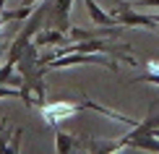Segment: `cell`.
<instances>
[{
  "label": "cell",
  "mask_w": 159,
  "mask_h": 154,
  "mask_svg": "<svg viewBox=\"0 0 159 154\" xmlns=\"http://www.w3.org/2000/svg\"><path fill=\"white\" fill-rule=\"evenodd\" d=\"M50 0H44V3H39L34 11H31V16L26 18V26L21 31H18L16 34V39H13L11 42V47H8V52H5V55H8V60H13V63H16L18 58H21V52L26 50V44H31L34 42V34L39 29H42L44 24H47V16H50Z\"/></svg>",
  "instance_id": "6da1fadb"
},
{
  "label": "cell",
  "mask_w": 159,
  "mask_h": 154,
  "mask_svg": "<svg viewBox=\"0 0 159 154\" xmlns=\"http://www.w3.org/2000/svg\"><path fill=\"white\" fill-rule=\"evenodd\" d=\"M70 65H102V68H110L115 73L120 71L115 60L104 58V52H102V55H99V52H70V55L52 58L50 63L42 65V68H44V73H47V71H57V68H70Z\"/></svg>",
  "instance_id": "7a4b0ae2"
},
{
  "label": "cell",
  "mask_w": 159,
  "mask_h": 154,
  "mask_svg": "<svg viewBox=\"0 0 159 154\" xmlns=\"http://www.w3.org/2000/svg\"><path fill=\"white\" fill-rule=\"evenodd\" d=\"M84 110V102H70V99H57V102H44L39 107L47 125H60V120H68Z\"/></svg>",
  "instance_id": "3957f363"
},
{
  "label": "cell",
  "mask_w": 159,
  "mask_h": 154,
  "mask_svg": "<svg viewBox=\"0 0 159 154\" xmlns=\"http://www.w3.org/2000/svg\"><path fill=\"white\" fill-rule=\"evenodd\" d=\"M112 16L117 18L120 26H128V29H159L154 16H149V13H138V8H130V5H123V3L115 5Z\"/></svg>",
  "instance_id": "277c9868"
},
{
  "label": "cell",
  "mask_w": 159,
  "mask_h": 154,
  "mask_svg": "<svg viewBox=\"0 0 159 154\" xmlns=\"http://www.w3.org/2000/svg\"><path fill=\"white\" fill-rule=\"evenodd\" d=\"M21 128L11 131L8 128V118L0 120V154H16L21 152Z\"/></svg>",
  "instance_id": "5b68a950"
},
{
  "label": "cell",
  "mask_w": 159,
  "mask_h": 154,
  "mask_svg": "<svg viewBox=\"0 0 159 154\" xmlns=\"http://www.w3.org/2000/svg\"><path fill=\"white\" fill-rule=\"evenodd\" d=\"M34 44H39V47H60V44H68V34L60 31V29H55V26L39 29L34 34Z\"/></svg>",
  "instance_id": "8992f818"
},
{
  "label": "cell",
  "mask_w": 159,
  "mask_h": 154,
  "mask_svg": "<svg viewBox=\"0 0 159 154\" xmlns=\"http://www.w3.org/2000/svg\"><path fill=\"white\" fill-rule=\"evenodd\" d=\"M84 5H86V13L91 16V21H94L97 26H120V24H117V18L112 16V13H107V11L99 8L97 0H84Z\"/></svg>",
  "instance_id": "52a82bcc"
},
{
  "label": "cell",
  "mask_w": 159,
  "mask_h": 154,
  "mask_svg": "<svg viewBox=\"0 0 159 154\" xmlns=\"http://www.w3.org/2000/svg\"><path fill=\"white\" fill-rule=\"evenodd\" d=\"M55 149L60 152V154H70V152H78V149H81V141H78L76 136H70V133L57 131V133H55Z\"/></svg>",
  "instance_id": "ba28073f"
},
{
  "label": "cell",
  "mask_w": 159,
  "mask_h": 154,
  "mask_svg": "<svg viewBox=\"0 0 159 154\" xmlns=\"http://www.w3.org/2000/svg\"><path fill=\"white\" fill-rule=\"evenodd\" d=\"M125 149H136V152H159V136H141L133 138Z\"/></svg>",
  "instance_id": "9c48e42d"
},
{
  "label": "cell",
  "mask_w": 159,
  "mask_h": 154,
  "mask_svg": "<svg viewBox=\"0 0 159 154\" xmlns=\"http://www.w3.org/2000/svg\"><path fill=\"white\" fill-rule=\"evenodd\" d=\"M31 11H34L31 5H18V8H8V11L3 8V18L5 21H26L31 16Z\"/></svg>",
  "instance_id": "30bf717a"
},
{
  "label": "cell",
  "mask_w": 159,
  "mask_h": 154,
  "mask_svg": "<svg viewBox=\"0 0 159 154\" xmlns=\"http://www.w3.org/2000/svg\"><path fill=\"white\" fill-rule=\"evenodd\" d=\"M141 81L159 86V73H157V71H143V76H136V78H133V84H141Z\"/></svg>",
  "instance_id": "8fae6325"
},
{
  "label": "cell",
  "mask_w": 159,
  "mask_h": 154,
  "mask_svg": "<svg viewBox=\"0 0 159 154\" xmlns=\"http://www.w3.org/2000/svg\"><path fill=\"white\" fill-rule=\"evenodd\" d=\"M130 8H138V11H149V8H159V0H136Z\"/></svg>",
  "instance_id": "7c38bea8"
},
{
  "label": "cell",
  "mask_w": 159,
  "mask_h": 154,
  "mask_svg": "<svg viewBox=\"0 0 159 154\" xmlns=\"http://www.w3.org/2000/svg\"><path fill=\"white\" fill-rule=\"evenodd\" d=\"M146 71H157V73H159V63H157V60H149V63H146Z\"/></svg>",
  "instance_id": "4fadbf2b"
},
{
  "label": "cell",
  "mask_w": 159,
  "mask_h": 154,
  "mask_svg": "<svg viewBox=\"0 0 159 154\" xmlns=\"http://www.w3.org/2000/svg\"><path fill=\"white\" fill-rule=\"evenodd\" d=\"M37 0H21V5H34Z\"/></svg>",
  "instance_id": "5bb4252c"
},
{
  "label": "cell",
  "mask_w": 159,
  "mask_h": 154,
  "mask_svg": "<svg viewBox=\"0 0 159 154\" xmlns=\"http://www.w3.org/2000/svg\"><path fill=\"white\" fill-rule=\"evenodd\" d=\"M5 52H8V50H0V63H3V58H5Z\"/></svg>",
  "instance_id": "9a60e30c"
}]
</instances>
